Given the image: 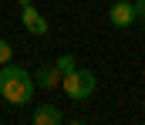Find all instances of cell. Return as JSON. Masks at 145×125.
Wrapping results in <instances>:
<instances>
[{"mask_svg": "<svg viewBox=\"0 0 145 125\" xmlns=\"http://www.w3.org/2000/svg\"><path fill=\"white\" fill-rule=\"evenodd\" d=\"M20 24L31 31V34H37V37H44L51 27H47V20H44V14H37L34 3H27V7H20Z\"/></svg>", "mask_w": 145, "mask_h": 125, "instance_id": "obj_3", "label": "cell"}, {"mask_svg": "<svg viewBox=\"0 0 145 125\" xmlns=\"http://www.w3.org/2000/svg\"><path fill=\"white\" fill-rule=\"evenodd\" d=\"M10 58H14V47H10L7 41H0V64H7Z\"/></svg>", "mask_w": 145, "mask_h": 125, "instance_id": "obj_8", "label": "cell"}, {"mask_svg": "<svg viewBox=\"0 0 145 125\" xmlns=\"http://www.w3.org/2000/svg\"><path fill=\"white\" fill-rule=\"evenodd\" d=\"M132 7H135V20L145 24V0H132Z\"/></svg>", "mask_w": 145, "mask_h": 125, "instance_id": "obj_9", "label": "cell"}, {"mask_svg": "<svg viewBox=\"0 0 145 125\" xmlns=\"http://www.w3.org/2000/svg\"><path fill=\"white\" fill-rule=\"evenodd\" d=\"M17 3H20V7H27V3H34V0H17Z\"/></svg>", "mask_w": 145, "mask_h": 125, "instance_id": "obj_10", "label": "cell"}, {"mask_svg": "<svg viewBox=\"0 0 145 125\" xmlns=\"http://www.w3.org/2000/svg\"><path fill=\"white\" fill-rule=\"evenodd\" d=\"M108 20L115 27H132V24H135V7H132V0H115Z\"/></svg>", "mask_w": 145, "mask_h": 125, "instance_id": "obj_4", "label": "cell"}, {"mask_svg": "<svg viewBox=\"0 0 145 125\" xmlns=\"http://www.w3.org/2000/svg\"><path fill=\"white\" fill-rule=\"evenodd\" d=\"M95 75L88 71V68H71L68 75H61V88H64V95L71 98V101H84V98H91V91H95Z\"/></svg>", "mask_w": 145, "mask_h": 125, "instance_id": "obj_2", "label": "cell"}, {"mask_svg": "<svg viewBox=\"0 0 145 125\" xmlns=\"http://www.w3.org/2000/svg\"><path fill=\"white\" fill-rule=\"evenodd\" d=\"M34 75H27V68L20 64H0V95L10 101V105H27L34 98Z\"/></svg>", "mask_w": 145, "mask_h": 125, "instance_id": "obj_1", "label": "cell"}, {"mask_svg": "<svg viewBox=\"0 0 145 125\" xmlns=\"http://www.w3.org/2000/svg\"><path fill=\"white\" fill-rule=\"evenodd\" d=\"M34 84L44 88V91L61 88V71H57V64H44V68H37V71H34Z\"/></svg>", "mask_w": 145, "mask_h": 125, "instance_id": "obj_5", "label": "cell"}, {"mask_svg": "<svg viewBox=\"0 0 145 125\" xmlns=\"http://www.w3.org/2000/svg\"><path fill=\"white\" fill-rule=\"evenodd\" d=\"M54 64H57V71H61V75H68L71 68H78V64H74V54H61Z\"/></svg>", "mask_w": 145, "mask_h": 125, "instance_id": "obj_7", "label": "cell"}, {"mask_svg": "<svg viewBox=\"0 0 145 125\" xmlns=\"http://www.w3.org/2000/svg\"><path fill=\"white\" fill-rule=\"evenodd\" d=\"M57 122H64V115H61L57 105L44 101V105H37V108H34V125H57Z\"/></svg>", "mask_w": 145, "mask_h": 125, "instance_id": "obj_6", "label": "cell"}]
</instances>
